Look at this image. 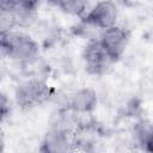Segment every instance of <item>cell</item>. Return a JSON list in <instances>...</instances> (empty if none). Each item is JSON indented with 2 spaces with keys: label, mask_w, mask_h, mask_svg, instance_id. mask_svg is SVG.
Segmentation results:
<instances>
[{
  "label": "cell",
  "mask_w": 153,
  "mask_h": 153,
  "mask_svg": "<svg viewBox=\"0 0 153 153\" xmlns=\"http://www.w3.org/2000/svg\"><path fill=\"white\" fill-rule=\"evenodd\" d=\"M54 90L42 79L32 78L23 81L16 88V102L23 110L35 109L50 99Z\"/></svg>",
  "instance_id": "cell-1"
},
{
  "label": "cell",
  "mask_w": 153,
  "mask_h": 153,
  "mask_svg": "<svg viewBox=\"0 0 153 153\" xmlns=\"http://www.w3.org/2000/svg\"><path fill=\"white\" fill-rule=\"evenodd\" d=\"M6 57L20 63H30L38 56V43L27 33L12 31L2 36Z\"/></svg>",
  "instance_id": "cell-2"
},
{
  "label": "cell",
  "mask_w": 153,
  "mask_h": 153,
  "mask_svg": "<svg viewBox=\"0 0 153 153\" xmlns=\"http://www.w3.org/2000/svg\"><path fill=\"white\" fill-rule=\"evenodd\" d=\"M85 71L92 75H103L109 72L115 61L98 39L88 41L81 53Z\"/></svg>",
  "instance_id": "cell-3"
},
{
  "label": "cell",
  "mask_w": 153,
  "mask_h": 153,
  "mask_svg": "<svg viewBox=\"0 0 153 153\" xmlns=\"http://www.w3.org/2000/svg\"><path fill=\"white\" fill-rule=\"evenodd\" d=\"M98 41L111 56V59L117 62L124 54L128 43H129V32L122 27L114 25L105 30H102L99 33Z\"/></svg>",
  "instance_id": "cell-4"
},
{
  "label": "cell",
  "mask_w": 153,
  "mask_h": 153,
  "mask_svg": "<svg viewBox=\"0 0 153 153\" xmlns=\"http://www.w3.org/2000/svg\"><path fill=\"white\" fill-rule=\"evenodd\" d=\"M117 17L118 12L116 5L110 0H103L97 2L92 10L81 17V20L102 31L116 25Z\"/></svg>",
  "instance_id": "cell-5"
},
{
  "label": "cell",
  "mask_w": 153,
  "mask_h": 153,
  "mask_svg": "<svg viewBox=\"0 0 153 153\" xmlns=\"http://www.w3.org/2000/svg\"><path fill=\"white\" fill-rule=\"evenodd\" d=\"M72 140L69 130L57 127H51L44 135L39 152L43 153H66L72 149Z\"/></svg>",
  "instance_id": "cell-6"
},
{
  "label": "cell",
  "mask_w": 153,
  "mask_h": 153,
  "mask_svg": "<svg viewBox=\"0 0 153 153\" xmlns=\"http://www.w3.org/2000/svg\"><path fill=\"white\" fill-rule=\"evenodd\" d=\"M98 103L97 93L94 90L88 87H82L76 90L68 99L67 109L74 114H91Z\"/></svg>",
  "instance_id": "cell-7"
},
{
  "label": "cell",
  "mask_w": 153,
  "mask_h": 153,
  "mask_svg": "<svg viewBox=\"0 0 153 153\" xmlns=\"http://www.w3.org/2000/svg\"><path fill=\"white\" fill-rule=\"evenodd\" d=\"M133 137L135 143L146 152H152V142H153V129L152 124L147 120H141L134 124L133 128Z\"/></svg>",
  "instance_id": "cell-8"
},
{
  "label": "cell",
  "mask_w": 153,
  "mask_h": 153,
  "mask_svg": "<svg viewBox=\"0 0 153 153\" xmlns=\"http://www.w3.org/2000/svg\"><path fill=\"white\" fill-rule=\"evenodd\" d=\"M49 2L55 5L66 14L81 18L86 14L90 0H49Z\"/></svg>",
  "instance_id": "cell-9"
},
{
  "label": "cell",
  "mask_w": 153,
  "mask_h": 153,
  "mask_svg": "<svg viewBox=\"0 0 153 153\" xmlns=\"http://www.w3.org/2000/svg\"><path fill=\"white\" fill-rule=\"evenodd\" d=\"M17 18L12 8L0 6V36H5L14 30Z\"/></svg>",
  "instance_id": "cell-10"
},
{
  "label": "cell",
  "mask_w": 153,
  "mask_h": 153,
  "mask_svg": "<svg viewBox=\"0 0 153 153\" xmlns=\"http://www.w3.org/2000/svg\"><path fill=\"white\" fill-rule=\"evenodd\" d=\"M10 112V102L7 96L0 90V116L5 118Z\"/></svg>",
  "instance_id": "cell-11"
},
{
  "label": "cell",
  "mask_w": 153,
  "mask_h": 153,
  "mask_svg": "<svg viewBox=\"0 0 153 153\" xmlns=\"http://www.w3.org/2000/svg\"><path fill=\"white\" fill-rule=\"evenodd\" d=\"M5 151V135L0 128V152H4Z\"/></svg>",
  "instance_id": "cell-12"
},
{
  "label": "cell",
  "mask_w": 153,
  "mask_h": 153,
  "mask_svg": "<svg viewBox=\"0 0 153 153\" xmlns=\"http://www.w3.org/2000/svg\"><path fill=\"white\" fill-rule=\"evenodd\" d=\"M2 120H4V118H2L1 116H0V124H1V122H2Z\"/></svg>",
  "instance_id": "cell-13"
}]
</instances>
